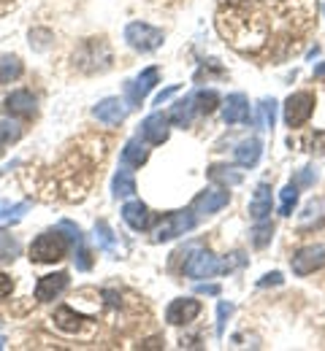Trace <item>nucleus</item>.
<instances>
[{
	"mask_svg": "<svg viewBox=\"0 0 325 351\" xmlns=\"http://www.w3.org/2000/svg\"><path fill=\"white\" fill-rule=\"evenodd\" d=\"M312 111H315V95L312 92H293L284 100V122H287V128L306 125Z\"/></svg>",
	"mask_w": 325,
	"mask_h": 351,
	"instance_id": "obj_6",
	"label": "nucleus"
},
{
	"mask_svg": "<svg viewBox=\"0 0 325 351\" xmlns=\"http://www.w3.org/2000/svg\"><path fill=\"white\" fill-rule=\"evenodd\" d=\"M168 125H171V119L166 117V114H149L144 122H141V135H144V141H149V143H166L168 141Z\"/></svg>",
	"mask_w": 325,
	"mask_h": 351,
	"instance_id": "obj_12",
	"label": "nucleus"
},
{
	"mask_svg": "<svg viewBox=\"0 0 325 351\" xmlns=\"http://www.w3.org/2000/svg\"><path fill=\"white\" fill-rule=\"evenodd\" d=\"M315 76H317V79H323V76H325V62H320V65L315 68Z\"/></svg>",
	"mask_w": 325,
	"mask_h": 351,
	"instance_id": "obj_41",
	"label": "nucleus"
},
{
	"mask_svg": "<svg viewBox=\"0 0 325 351\" xmlns=\"http://www.w3.org/2000/svg\"><path fill=\"white\" fill-rule=\"evenodd\" d=\"M60 230L63 232H68V238H71V243L76 246V267L79 270H90L93 267V263H90V252L85 249V235H82V230L74 224V221H68V219H63L60 221Z\"/></svg>",
	"mask_w": 325,
	"mask_h": 351,
	"instance_id": "obj_16",
	"label": "nucleus"
},
{
	"mask_svg": "<svg viewBox=\"0 0 325 351\" xmlns=\"http://www.w3.org/2000/svg\"><path fill=\"white\" fill-rule=\"evenodd\" d=\"M195 114H198L195 100H192V95H187L185 100H179V103L171 108L168 119H171L177 128H190V122H192V117H195Z\"/></svg>",
	"mask_w": 325,
	"mask_h": 351,
	"instance_id": "obj_23",
	"label": "nucleus"
},
{
	"mask_svg": "<svg viewBox=\"0 0 325 351\" xmlns=\"http://www.w3.org/2000/svg\"><path fill=\"white\" fill-rule=\"evenodd\" d=\"M260 154H263V141H260V138H247V141H241V143L236 146V152H233V157H236V162H238L241 168H255L258 160H260Z\"/></svg>",
	"mask_w": 325,
	"mask_h": 351,
	"instance_id": "obj_19",
	"label": "nucleus"
},
{
	"mask_svg": "<svg viewBox=\"0 0 325 351\" xmlns=\"http://www.w3.org/2000/svg\"><path fill=\"white\" fill-rule=\"evenodd\" d=\"M11 292H14V281L5 273H0V300H5Z\"/></svg>",
	"mask_w": 325,
	"mask_h": 351,
	"instance_id": "obj_37",
	"label": "nucleus"
},
{
	"mask_svg": "<svg viewBox=\"0 0 325 351\" xmlns=\"http://www.w3.org/2000/svg\"><path fill=\"white\" fill-rule=\"evenodd\" d=\"M198 292L201 295H220V287L217 284H198Z\"/></svg>",
	"mask_w": 325,
	"mask_h": 351,
	"instance_id": "obj_40",
	"label": "nucleus"
},
{
	"mask_svg": "<svg viewBox=\"0 0 325 351\" xmlns=\"http://www.w3.org/2000/svg\"><path fill=\"white\" fill-rule=\"evenodd\" d=\"M315 178H317V173H315L312 168H304L293 184H298V186H309V184H315Z\"/></svg>",
	"mask_w": 325,
	"mask_h": 351,
	"instance_id": "obj_36",
	"label": "nucleus"
},
{
	"mask_svg": "<svg viewBox=\"0 0 325 351\" xmlns=\"http://www.w3.org/2000/svg\"><path fill=\"white\" fill-rule=\"evenodd\" d=\"M271 206H274L271 186H269V184H258V189H255V195H252V200H249V217L255 221L269 219Z\"/></svg>",
	"mask_w": 325,
	"mask_h": 351,
	"instance_id": "obj_17",
	"label": "nucleus"
},
{
	"mask_svg": "<svg viewBox=\"0 0 325 351\" xmlns=\"http://www.w3.org/2000/svg\"><path fill=\"white\" fill-rule=\"evenodd\" d=\"M95 241H98V246L106 249V252H114V246H117L114 232H111V227H109L106 221H98V224H95Z\"/></svg>",
	"mask_w": 325,
	"mask_h": 351,
	"instance_id": "obj_31",
	"label": "nucleus"
},
{
	"mask_svg": "<svg viewBox=\"0 0 325 351\" xmlns=\"http://www.w3.org/2000/svg\"><path fill=\"white\" fill-rule=\"evenodd\" d=\"M325 224V197H315L312 203H306L301 219H298V230L306 232V230H320Z\"/></svg>",
	"mask_w": 325,
	"mask_h": 351,
	"instance_id": "obj_20",
	"label": "nucleus"
},
{
	"mask_svg": "<svg viewBox=\"0 0 325 351\" xmlns=\"http://www.w3.org/2000/svg\"><path fill=\"white\" fill-rule=\"evenodd\" d=\"M295 203H298V184H287V186L282 189V206H279V214H282V217H290L293 208H295Z\"/></svg>",
	"mask_w": 325,
	"mask_h": 351,
	"instance_id": "obj_30",
	"label": "nucleus"
},
{
	"mask_svg": "<svg viewBox=\"0 0 325 351\" xmlns=\"http://www.w3.org/2000/svg\"><path fill=\"white\" fill-rule=\"evenodd\" d=\"M233 313V306L231 303H220L217 306V335H223L225 332V322H228V316Z\"/></svg>",
	"mask_w": 325,
	"mask_h": 351,
	"instance_id": "obj_35",
	"label": "nucleus"
},
{
	"mask_svg": "<svg viewBox=\"0 0 325 351\" xmlns=\"http://www.w3.org/2000/svg\"><path fill=\"white\" fill-rule=\"evenodd\" d=\"M111 189H114V197H117V200H120V197H131V195L136 192V178L131 176V171H120V173L114 176Z\"/></svg>",
	"mask_w": 325,
	"mask_h": 351,
	"instance_id": "obj_27",
	"label": "nucleus"
},
{
	"mask_svg": "<svg viewBox=\"0 0 325 351\" xmlns=\"http://www.w3.org/2000/svg\"><path fill=\"white\" fill-rule=\"evenodd\" d=\"M68 235H63V230H49V232H41L33 246H30V260L38 265H52L60 263L65 254H68Z\"/></svg>",
	"mask_w": 325,
	"mask_h": 351,
	"instance_id": "obj_1",
	"label": "nucleus"
},
{
	"mask_svg": "<svg viewBox=\"0 0 325 351\" xmlns=\"http://www.w3.org/2000/svg\"><path fill=\"white\" fill-rule=\"evenodd\" d=\"M209 178H212L214 184L236 186V184H241V181H244V173H241V171H236V168H231V165H212V168H209Z\"/></svg>",
	"mask_w": 325,
	"mask_h": 351,
	"instance_id": "obj_24",
	"label": "nucleus"
},
{
	"mask_svg": "<svg viewBox=\"0 0 325 351\" xmlns=\"http://www.w3.org/2000/svg\"><path fill=\"white\" fill-rule=\"evenodd\" d=\"M16 257H19V243H16L14 238L3 235V238H0V260L11 263V260H16Z\"/></svg>",
	"mask_w": 325,
	"mask_h": 351,
	"instance_id": "obj_34",
	"label": "nucleus"
},
{
	"mask_svg": "<svg viewBox=\"0 0 325 351\" xmlns=\"http://www.w3.org/2000/svg\"><path fill=\"white\" fill-rule=\"evenodd\" d=\"M22 76V62L19 57H11V54H3L0 57V84H8L14 79Z\"/></svg>",
	"mask_w": 325,
	"mask_h": 351,
	"instance_id": "obj_26",
	"label": "nucleus"
},
{
	"mask_svg": "<svg viewBox=\"0 0 325 351\" xmlns=\"http://www.w3.org/2000/svg\"><path fill=\"white\" fill-rule=\"evenodd\" d=\"M5 108L16 117H36L38 106H36V97L27 92V89H16L5 97Z\"/></svg>",
	"mask_w": 325,
	"mask_h": 351,
	"instance_id": "obj_18",
	"label": "nucleus"
},
{
	"mask_svg": "<svg viewBox=\"0 0 325 351\" xmlns=\"http://www.w3.org/2000/svg\"><path fill=\"white\" fill-rule=\"evenodd\" d=\"M125 41L136 51H155L163 46V30H157L146 22H131L125 27Z\"/></svg>",
	"mask_w": 325,
	"mask_h": 351,
	"instance_id": "obj_5",
	"label": "nucleus"
},
{
	"mask_svg": "<svg viewBox=\"0 0 325 351\" xmlns=\"http://www.w3.org/2000/svg\"><path fill=\"white\" fill-rule=\"evenodd\" d=\"M195 224H198V217H195L192 208H187V211H174V214H168L166 219L152 230V241H155V243H166V241H171V238H179V235L190 232Z\"/></svg>",
	"mask_w": 325,
	"mask_h": 351,
	"instance_id": "obj_2",
	"label": "nucleus"
},
{
	"mask_svg": "<svg viewBox=\"0 0 325 351\" xmlns=\"http://www.w3.org/2000/svg\"><path fill=\"white\" fill-rule=\"evenodd\" d=\"M217 273H228V263L206 249H195V254L185 263V276L190 278H212Z\"/></svg>",
	"mask_w": 325,
	"mask_h": 351,
	"instance_id": "obj_4",
	"label": "nucleus"
},
{
	"mask_svg": "<svg viewBox=\"0 0 325 351\" xmlns=\"http://www.w3.org/2000/svg\"><path fill=\"white\" fill-rule=\"evenodd\" d=\"M223 119H225V125H241L249 119V100L241 92L228 95V100L223 103Z\"/></svg>",
	"mask_w": 325,
	"mask_h": 351,
	"instance_id": "obj_14",
	"label": "nucleus"
},
{
	"mask_svg": "<svg viewBox=\"0 0 325 351\" xmlns=\"http://www.w3.org/2000/svg\"><path fill=\"white\" fill-rule=\"evenodd\" d=\"M93 114H95V119L103 122V125H120V122H125L128 108H125V103H122L120 97H106V100H100V103L95 106Z\"/></svg>",
	"mask_w": 325,
	"mask_h": 351,
	"instance_id": "obj_11",
	"label": "nucleus"
},
{
	"mask_svg": "<svg viewBox=\"0 0 325 351\" xmlns=\"http://www.w3.org/2000/svg\"><path fill=\"white\" fill-rule=\"evenodd\" d=\"M19 135H22L19 122H14L8 117H0V143H14V141H19Z\"/></svg>",
	"mask_w": 325,
	"mask_h": 351,
	"instance_id": "obj_32",
	"label": "nucleus"
},
{
	"mask_svg": "<svg viewBox=\"0 0 325 351\" xmlns=\"http://www.w3.org/2000/svg\"><path fill=\"white\" fill-rule=\"evenodd\" d=\"M323 11H325V8H323Z\"/></svg>",
	"mask_w": 325,
	"mask_h": 351,
	"instance_id": "obj_42",
	"label": "nucleus"
},
{
	"mask_svg": "<svg viewBox=\"0 0 325 351\" xmlns=\"http://www.w3.org/2000/svg\"><path fill=\"white\" fill-rule=\"evenodd\" d=\"M177 89H179V84H174V87L163 89V92H160V95L155 97V106H163V103H166V100H168V97H171V95H174Z\"/></svg>",
	"mask_w": 325,
	"mask_h": 351,
	"instance_id": "obj_39",
	"label": "nucleus"
},
{
	"mask_svg": "<svg viewBox=\"0 0 325 351\" xmlns=\"http://www.w3.org/2000/svg\"><path fill=\"white\" fill-rule=\"evenodd\" d=\"M122 219L125 224L131 227V230H136V232H144V230H149V208H146V203H141V200H128L125 206H122Z\"/></svg>",
	"mask_w": 325,
	"mask_h": 351,
	"instance_id": "obj_15",
	"label": "nucleus"
},
{
	"mask_svg": "<svg viewBox=\"0 0 325 351\" xmlns=\"http://www.w3.org/2000/svg\"><path fill=\"white\" fill-rule=\"evenodd\" d=\"M74 60L79 62V71L95 73V71H106V68H109V62H111V51H109V46L103 44L100 38H90V41L82 44V49L76 51Z\"/></svg>",
	"mask_w": 325,
	"mask_h": 351,
	"instance_id": "obj_3",
	"label": "nucleus"
},
{
	"mask_svg": "<svg viewBox=\"0 0 325 351\" xmlns=\"http://www.w3.org/2000/svg\"><path fill=\"white\" fill-rule=\"evenodd\" d=\"M65 289H68V273H52V276H44V278H38V284H36V300L49 303V300L60 298Z\"/></svg>",
	"mask_w": 325,
	"mask_h": 351,
	"instance_id": "obj_13",
	"label": "nucleus"
},
{
	"mask_svg": "<svg viewBox=\"0 0 325 351\" xmlns=\"http://www.w3.org/2000/svg\"><path fill=\"white\" fill-rule=\"evenodd\" d=\"M146 160H149V149H146V143H141V138H133V141L125 143V149H122V162H125L128 168H141Z\"/></svg>",
	"mask_w": 325,
	"mask_h": 351,
	"instance_id": "obj_22",
	"label": "nucleus"
},
{
	"mask_svg": "<svg viewBox=\"0 0 325 351\" xmlns=\"http://www.w3.org/2000/svg\"><path fill=\"white\" fill-rule=\"evenodd\" d=\"M27 208H30V203H8V200H0V219H19Z\"/></svg>",
	"mask_w": 325,
	"mask_h": 351,
	"instance_id": "obj_33",
	"label": "nucleus"
},
{
	"mask_svg": "<svg viewBox=\"0 0 325 351\" xmlns=\"http://www.w3.org/2000/svg\"><path fill=\"white\" fill-rule=\"evenodd\" d=\"M198 313H201V303H198V300H192V298H179V300H174L171 306L166 308V322L174 324V327H182V324H190Z\"/></svg>",
	"mask_w": 325,
	"mask_h": 351,
	"instance_id": "obj_10",
	"label": "nucleus"
},
{
	"mask_svg": "<svg viewBox=\"0 0 325 351\" xmlns=\"http://www.w3.org/2000/svg\"><path fill=\"white\" fill-rule=\"evenodd\" d=\"M282 281H284V278H282V273H277V270H274V273H269V276H263V278L258 281V287H271V284H274V287H279Z\"/></svg>",
	"mask_w": 325,
	"mask_h": 351,
	"instance_id": "obj_38",
	"label": "nucleus"
},
{
	"mask_svg": "<svg viewBox=\"0 0 325 351\" xmlns=\"http://www.w3.org/2000/svg\"><path fill=\"white\" fill-rule=\"evenodd\" d=\"M290 267H293L295 276H309V273L325 267V246H306V249H301L290 260Z\"/></svg>",
	"mask_w": 325,
	"mask_h": 351,
	"instance_id": "obj_8",
	"label": "nucleus"
},
{
	"mask_svg": "<svg viewBox=\"0 0 325 351\" xmlns=\"http://www.w3.org/2000/svg\"><path fill=\"white\" fill-rule=\"evenodd\" d=\"M274 119H277V103L274 100H260L258 103V128L263 130H271L274 128Z\"/></svg>",
	"mask_w": 325,
	"mask_h": 351,
	"instance_id": "obj_29",
	"label": "nucleus"
},
{
	"mask_svg": "<svg viewBox=\"0 0 325 351\" xmlns=\"http://www.w3.org/2000/svg\"><path fill=\"white\" fill-rule=\"evenodd\" d=\"M157 79H160V71H157V68H146V71H141V76L136 82H131V84L125 87V95H128V100H131V108H139L141 100L155 89Z\"/></svg>",
	"mask_w": 325,
	"mask_h": 351,
	"instance_id": "obj_9",
	"label": "nucleus"
},
{
	"mask_svg": "<svg viewBox=\"0 0 325 351\" xmlns=\"http://www.w3.org/2000/svg\"><path fill=\"white\" fill-rule=\"evenodd\" d=\"M85 322H90L87 316H82V313H74L68 306H60L54 311V324L63 330V332H71V335H76L79 330H82V324Z\"/></svg>",
	"mask_w": 325,
	"mask_h": 351,
	"instance_id": "obj_21",
	"label": "nucleus"
},
{
	"mask_svg": "<svg viewBox=\"0 0 325 351\" xmlns=\"http://www.w3.org/2000/svg\"><path fill=\"white\" fill-rule=\"evenodd\" d=\"M271 235H274V224L271 221H255V227H252V246L255 249H266L271 243Z\"/></svg>",
	"mask_w": 325,
	"mask_h": 351,
	"instance_id": "obj_28",
	"label": "nucleus"
},
{
	"mask_svg": "<svg viewBox=\"0 0 325 351\" xmlns=\"http://www.w3.org/2000/svg\"><path fill=\"white\" fill-rule=\"evenodd\" d=\"M192 100H195L198 114H212L220 106V95L214 89H195L192 92Z\"/></svg>",
	"mask_w": 325,
	"mask_h": 351,
	"instance_id": "obj_25",
	"label": "nucleus"
},
{
	"mask_svg": "<svg viewBox=\"0 0 325 351\" xmlns=\"http://www.w3.org/2000/svg\"><path fill=\"white\" fill-rule=\"evenodd\" d=\"M228 200H231V195L225 192V189H206V192H201L195 200H192V211H195V217L201 219V217H209V214H217V211H223L225 206H228Z\"/></svg>",
	"mask_w": 325,
	"mask_h": 351,
	"instance_id": "obj_7",
	"label": "nucleus"
}]
</instances>
